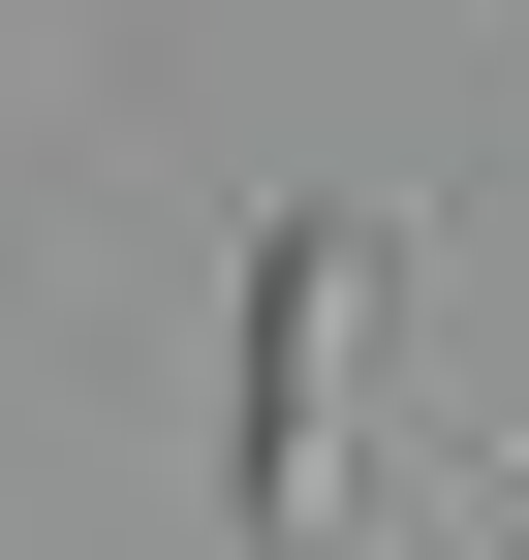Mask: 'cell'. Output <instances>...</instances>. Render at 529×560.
I'll return each mask as SVG.
<instances>
[{
  "label": "cell",
  "instance_id": "cell-1",
  "mask_svg": "<svg viewBox=\"0 0 529 560\" xmlns=\"http://www.w3.org/2000/svg\"><path fill=\"white\" fill-rule=\"evenodd\" d=\"M374 312H405V249L343 187L249 219V312H219V529L249 560H343V499H374Z\"/></svg>",
  "mask_w": 529,
  "mask_h": 560
}]
</instances>
